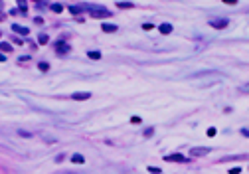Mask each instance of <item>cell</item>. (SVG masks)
<instances>
[{
	"mask_svg": "<svg viewBox=\"0 0 249 174\" xmlns=\"http://www.w3.org/2000/svg\"><path fill=\"white\" fill-rule=\"evenodd\" d=\"M69 50H71V47L67 46L65 42H57V44H56V52L59 53V56H65V53H69Z\"/></svg>",
	"mask_w": 249,
	"mask_h": 174,
	"instance_id": "1",
	"label": "cell"
},
{
	"mask_svg": "<svg viewBox=\"0 0 249 174\" xmlns=\"http://www.w3.org/2000/svg\"><path fill=\"white\" fill-rule=\"evenodd\" d=\"M164 160L166 162H186L188 158H184L182 154H168V156H164Z\"/></svg>",
	"mask_w": 249,
	"mask_h": 174,
	"instance_id": "2",
	"label": "cell"
},
{
	"mask_svg": "<svg viewBox=\"0 0 249 174\" xmlns=\"http://www.w3.org/2000/svg\"><path fill=\"white\" fill-rule=\"evenodd\" d=\"M91 16H93V18H109L111 12H109V10H91Z\"/></svg>",
	"mask_w": 249,
	"mask_h": 174,
	"instance_id": "3",
	"label": "cell"
},
{
	"mask_svg": "<svg viewBox=\"0 0 249 174\" xmlns=\"http://www.w3.org/2000/svg\"><path fill=\"white\" fill-rule=\"evenodd\" d=\"M101 30H103L105 34H115L119 28L115 26V24H101Z\"/></svg>",
	"mask_w": 249,
	"mask_h": 174,
	"instance_id": "4",
	"label": "cell"
},
{
	"mask_svg": "<svg viewBox=\"0 0 249 174\" xmlns=\"http://www.w3.org/2000/svg\"><path fill=\"white\" fill-rule=\"evenodd\" d=\"M211 28H216V30H221V28H226L227 26V20H214V22H210Z\"/></svg>",
	"mask_w": 249,
	"mask_h": 174,
	"instance_id": "5",
	"label": "cell"
},
{
	"mask_svg": "<svg viewBox=\"0 0 249 174\" xmlns=\"http://www.w3.org/2000/svg\"><path fill=\"white\" fill-rule=\"evenodd\" d=\"M91 97V93H73L71 99H75V101H87Z\"/></svg>",
	"mask_w": 249,
	"mask_h": 174,
	"instance_id": "6",
	"label": "cell"
},
{
	"mask_svg": "<svg viewBox=\"0 0 249 174\" xmlns=\"http://www.w3.org/2000/svg\"><path fill=\"white\" fill-rule=\"evenodd\" d=\"M158 30H160V34H170L172 32V24H160Z\"/></svg>",
	"mask_w": 249,
	"mask_h": 174,
	"instance_id": "7",
	"label": "cell"
},
{
	"mask_svg": "<svg viewBox=\"0 0 249 174\" xmlns=\"http://www.w3.org/2000/svg\"><path fill=\"white\" fill-rule=\"evenodd\" d=\"M117 8H121V10H131V8H135V4H132V2H117Z\"/></svg>",
	"mask_w": 249,
	"mask_h": 174,
	"instance_id": "8",
	"label": "cell"
},
{
	"mask_svg": "<svg viewBox=\"0 0 249 174\" xmlns=\"http://www.w3.org/2000/svg\"><path fill=\"white\" fill-rule=\"evenodd\" d=\"M210 152V148H194L192 151V156H204Z\"/></svg>",
	"mask_w": 249,
	"mask_h": 174,
	"instance_id": "9",
	"label": "cell"
},
{
	"mask_svg": "<svg viewBox=\"0 0 249 174\" xmlns=\"http://www.w3.org/2000/svg\"><path fill=\"white\" fill-rule=\"evenodd\" d=\"M71 162H73V164H83L85 158L81 154H73V156H71Z\"/></svg>",
	"mask_w": 249,
	"mask_h": 174,
	"instance_id": "10",
	"label": "cell"
},
{
	"mask_svg": "<svg viewBox=\"0 0 249 174\" xmlns=\"http://www.w3.org/2000/svg\"><path fill=\"white\" fill-rule=\"evenodd\" d=\"M12 30H14V32H18V34H24V36L28 34V28H22V26H18V24H14V26H12Z\"/></svg>",
	"mask_w": 249,
	"mask_h": 174,
	"instance_id": "11",
	"label": "cell"
},
{
	"mask_svg": "<svg viewBox=\"0 0 249 174\" xmlns=\"http://www.w3.org/2000/svg\"><path fill=\"white\" fill-rule=\"evenodd\" d=\"M0 50H2V52H12V46H10V44L8 42H2V44H0Z\"/></svg>",
	"mask_w": 249,
	"mask_h": 174,
	"instance_id": "12",
	"label": "cell"
},
{
	"mask_svg": "<svg viewBox=\"0 0 249 174\" xmlns=\"http://www.w3.org/2000/svg\"><path fill=\"white\" fill-rule=\"evenodd\" d=\"M38 69H40V71H47V69H50V63H46V61H40V63H38Z\"/></svg>",
	"mask_w": 249,
	"mask_h": 174,
	"instance_id": "13",
	"label": "cell"
},
{
	"mask_svg": "<svg viewBox=\"0 0 249 174\" xmlns=\"http://www.w3.org/2000/svg\"><path fill=\"white\" fill-rule=\"evenodd\" d=\"M38 42H40V44H42V46H46V44H47V42H50V38H47L46 34H42V36H40V38H38Z\"/></svg>",
	"mask_w": 249,
	"mask_h": 174,
	"instance_id": "14",
	"label": "cell"
},
{
	"mask_svg": "<svg viewBox=\"0 0 249 174\" xmlns=\"http://www.w3.org/2000/svg\"><path fill=\"white\" fill-rule=\"evenodd\" d=\"M50 8H52L53 12H56V14H59L61 10H63V6H61V4H52V6H50Z\"/></svg>",
	"mask_w": 249,
	"mask_h": 174,
	"instance_id": "15",
	"label": "cell"
},
{
	"mask_svg": "<svg viewBox=\"0 0 249 174\" xmlns=\"http://www.w3.org/2000/svg\"><path fill=\"white\" fill-rule=\"evenodd\" d=\"M87 56H89V60H99V57H101V52H89Z\"/></svg>",
	"mask_w": 249,
	"mask_h": 174,
	"instance_id": "16",
	"label": "cell"
},
{
	"mask_svg": "<svg viewBox=\"0 0 249 174\" xmlns=\"http://www.w3.org/2000/svg\"><path fill=\"white\" fill-rule=\"evenodd\" d=\"M69 12H71V14H79V12H81V6H69Z\"/></svg>",
	"mask_w": 249,
	"mask_h": 174,
	"instance_id": "17",
	"label": "cell"
},
{
	"mask_svg": "<svg viewBox=\"0 0 249 174\" xmlns=\"http://www.w3.org/2000/svg\"><path fill=\"white\" fill-rule=\"evenodd\" d=\"M131 123H132V125H141V123H142V119L135 115V117H131Z\"/></svg>",
	"mask_w": 249,
	"mask_h": 174,
	"instance_id": "18",
	"label": "cell"
},
{
	"mask_svg": "<svg viewBox=\"0 0 249 174\" xmlns=\"http://www.w3.org/2000/svg\"><path fill=\"white\" fill-rule=\"evenodd\" d=\"M18 4H20V10L26 14V0H18Z\"/></svg>",
	"mask_w": 249,
	"mask_h": 174,
	"instance_id": "19",
	"label": "cell"
},
{
	"mask_svg": "<svg viewBox=\"0 0 249 174\" xmlns=\"http://www.w3.org/2000/svg\"><path fill=\"white\" fill-rule=\"evenodd\" d=\"M152 135H154V129H152V127H148V129L144 131V136H152Z\"/></svg>",
	"mask_w": 249,
	"mask_h": 174,
	"instance_id": "20",
	"label": "cell"
},
{
	"mask_svg": "<svg viewBox=\"0 0 249 174\" xmlns=\"http://www.w3.org/2000/svg\"><path fill=\"white\" fill-rule=\"evenodd\" d=\"M148 172H152V174H160V168H154V166H148Z\"/></svg>",
	"mask_w": 249,
	"mask_h": 174,
	"instance_id": "21",
	"label": "cell"
},
{
	"mask_svg": "<svg viewBox=\"0 0 249 174\" xmlns=\"http://www.w3.org/2000/svg\"><path fill=\"white\" fill-rule=\"evenodd\" d=\"M239 172H241L239 166H235V168H231V170H229V174H239Z\"/></svg>",
	"mask_w": 249,
	"mask_h": 174,
	"instance_id": "22",
	"label": "cell"
},
{
	"mask_svg": "<svg viewBox=\"0 0 249 174\" xmlns=\"http://www.w3.org/2000/svg\"><path fill=\"white\" fill-rule=\"evenodd\" d=\"M152 28H154L152 24H142V30H146V32H148V30H152Z\"/></svg>",
	"mask_w": 249,
	"mask_h": 174,
	"instance_id": "23",
	"label": "cell"
},
{
	"mask_svg": "<svg viewBox=\"0 0 249 174\" xmlns=\"http://www.w3.org/2000/svg\"><path fill=\"white\" fill-rule=\"evenodd\" d=\"M223 4H229V6H235V4H237V0H223Z\"/></svg>",
	"mask_w": 249,
	"mask_h": 174,
	"instance_id": "24",
	"label": "cell"
},
{
	"mask_svg": "<svg viewBox=\"0 0 249 174\" xmlns=\"http://www.w3.org/2000/svg\"><path fill=\"white\" fill-rule=\"evenodd\" d=\"M208 136H216V129H214V127L208 129Z\"/></svg>",
	"mask_w": 249,
	"mask_h": 174,
	"instance_id": "25",
	"label": "cell"
},
{
	"mask_svg": "<svg viewBox=\"0 0 249 174\" xmlns=\"http://www.w3.org/2000/svg\"><path fill=\"white\" fill-rule=\"evenodd\" d=\"M241 91H243V93H249V83H245L243 87H241Z\"/></svg>",
	"mask_w": 249,
	"mask_h": 174,
	"instance_id": "26",
	"label": "cell"
},
{
	"mask_svg": "<svg viewBox=\"0 0 249 174\" xmlns=\"http://www.w3.org/2000/svg\"><path fill=\"white\" fill-rule=\"evenodd\" d=\"M4 60H6V57H4V56H2V53H0V61H4Z\"/></svg>",
	"mask_w": 249,
	"mask_h": 174,
	"instance_id": "27",
	"label": "cell"
}]
</instances>
